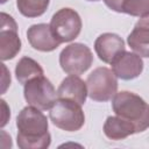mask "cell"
<instances>
[{
	"label": "cell",
	"instance_id": "obj_1",
	"mask_svg": "<svg viewBox=\"0 0 149 149\" xmlns=\"http://www.w3.org/2000/svg\"><path fill=\"white\" fill-rule=\"evenodd\" d=\"M16 142L21 149H45L51 143L48 119L41 109L27 106L16 116Z\"/></svg>",
	"mask_w": 149,
	"mask_h": 149
},
{
	"label": "cell",
	"instance_id": "obj_2",
	"mask_svg": "<svg viewBox=\"0 0 149 149\" xmlns=\"http://www.w3.org/2000/svg\"><path fill=\"white\" fill-rule=\"evenodd\" d=\"M113 112L121 119L133 123L135 134L149 128V104L140 95L129 92H116L112 100Z\"/></svg>",
	"mask_w": 149,
	"mask_h": 149
},
{
	"label": "cell",
	"instance_id": "obj_3",
	"mask_svg": "<svg viewBox=\"0 0 149 149\" xmlns=\"http://www.w3.org/2000/svg\"><path fill=\"white\" fill-rule=\"evenodd\" d=\"M51 122L65 132H77L85 123V114L78 102L58 98L49 112Z\"/></svg>",
	"mask_w": 149,
	"mask_h": 149
},
{
	"label": "cell",
	"instance_id": "obj_4",
	"mask_svg": "<svg viewBox=\"0 0 149 149\" xmlns=\"http://www.w3.org/2000/svg\"><path fill=\"white\" fill-rule=\"evenodd\" d=\"M87 94L94 101L105 102L116 94L118 77L114 72L105 66L94 69L86 79Z\"/></svg>",
	"mask_w": 149,
	"mask_h": 149
},
{
	"label": "cell",
	"instance_id": "obj_5",
	"mask_svg": "<svg viewBox=\"0 0 149 149\" xmlns=\"http://www.w3.org/2000/svg\"><path fill=\"white\" fill-rule=\"evenodd\" d=\"M93 63L91 49L83 43H71L59 54V65L68 74L79 76L86 72Z\"/></svg>",
	"mask_w": 149,
	"mask_h": 149
},
{
	"label": "cell",
	"instance_id": "obj_6",
	"mask_svg": "<svg viewBox=\"0 0 149 149\" xmlns=\"http://www.w3.org/2000/svg\"><path fill=\"white\" fill-rule=\"evenodd\" d=\"M23 86V95L28 105L41 111L50 109L57 100V91L51 81L44 76L33 78Z\"/></svg>",
	"mask_w": 149,
	"mask_h": 149
},
{
	"label": "cell",
	"instance_id": "obj_7",
	"mask_svg": "<svg viewBox=\"0 0 149 149\" xmlns=\"http://www.w3.org/2000/svg\"><path fill=\"white\" fill-rule=\"evenodd\" d=\"M81 27L83 23L79 14L69 7L57 10L50 21V28L61 43L71 42L77 38L81 31Z\"/></svg>",
	"mask_w": 149,
	"mask_h": 149
},
{
	"label": "cell",
	"instance_id": "obj_8",
	"mask_svg": "<svg viewBox=\"0 0 149 149\" xmlns=\"http://www.w3.org/2000/svg\"><path fill=\"white\" fill-rule=\"evenodd\" d=\"M21 50V40L17 34V24L15 20L1 13V29H0V57L2 61L13 59Z\"/></svg>",
	"mask_w": 149,
	"mask_h": 149
},
{
	"label": "cell",
	"instance_id": "obj_9",
	"mask_svg": "<svg viewBox=\"0 0 149 149\" xmlns=\"http://www.w3.org/2000/svg\"><path fill=\"white\" fill-rule=\"evenodd\" d=\"M112 71L122 80H132L137 78L143 71V61L136 52L123 51L112 63Z\"/></svg>",
	"mask_w": 149,
	"mask_h": 149
},
{
	"label": "cell",
	"instance_id": "obj_10",
	"mask_svg": "<svg viewBox=\"0 0 149 149\" xmlns=\"http://www.w3.org/2000/svg\"><path fill=\"white\" fill-rule=\"evenodd\" d=\"M125 41L118 34L104 33L99 35L94 42V50L97 56L104 63L111 64L125 49Z\"/></svg>",
	"mask_w": 149,
	"mask_h": 149
},
{
	"label": "cell",
	"instance_id": "obj_11",
	"mask_svg": "<svg viewBox=\"0 0 149 149\" xmlns=\"http://www.w3.org/2000/svg\"><path fill=\"white\" fill-rule=\"evenodd\" d=\"M27 38L29 44L38 51L50 52L56 50L61 42L55 37L50 24L47 23H37L33 24L27 30Z\"/></svg>",
	"mask_w": 149,
	"mask_h": 149
},
{
	"label": "cell",
	"instance_id": "obj_12",
	"mask_svg": "<svg viewBox=\"0 0 149 149\" xmlns=\"http://www.w3.org/2000/svg\"><path fill=\"white\" fill-rule=\"evenodd\" d=\"M86 83L79 78V76L70 74L64 78L57 88V97L63 99H70L79 105H84L87 97Z\"/></svg>",
	"mask_w": 149,
	"mask_h": 149
},
{
	"label": "cell",
	"instance_id": "obj_13",
	"mask_svg": "<svg viewBox=\"0 0 149 149\" xmlns=\"http://www.w3.org/2000/svg\"><path fill=\"white\" fill-rule=\"evenodd\" d=\"M130 49L141 57H149V16L141 17L127 37Z\"/></svg>",
	"mask_w": 149,
	"mask_h": 149
},
{
	"label": "cell",
	"instance_id": "obj_14",
	"mask_svg": "<svg viewBox=\"0 0 149 149\" xmlns=\"http://www.w3.org/2000/svg\"><path fill=\"white\" fill-rule=\"evenodd\" d=\"M104 134L113 141L125 140L126 137L135 134L133 123L121 119L120 116H108L104 123Z\"/></svg>",
	"mask_w": 149,
	"mask_h": 149
},
{
	"label": "cell",
	"instance_id": "obj_15",
	"mask_svg": "<svg viewBox=\"0 0 149 149\" xmlns=\"http://www.w3.org/2000/svg\"><path fill=\"white\" fill-rule=\"evenodd\" d=\"M43 74L44 72H43L42 66L35 59L28 56L22 57L15 66V77L17 81L22 85L28 83L30 79L38 77V76H43Z\"/></svg>",
	"mask_w": 149,
	"mask_h": 149
},
{
	"label": "cell",
	"instance_id": "obj_16",
	"mask_svg": "<svg viewBox=\"0 0 149 149\" xmlns=\"http://www.w3.org/2000/svg\"><path fill=\"white\" fill-rule=\"evenodd\" d=\"M50 0H16L19 12L26 17H37L45 13Z\"/></svg>",
	"mask_w": 149,
	"mask_h": 149
},
{
	"label": "cell",
	"instance_id": "obj_17",
	"mask_svg": "<svg viewBox=\"0 0 149 149\" xmlns=\"http://www.w3.org/2000/svg\"><path fill=\"white\" fill-rule=\"evenodd\" d=\"M122 13L140 19L149 16V0H125Z\"/></svg>",
	"mask_w": 149,
	"mask_h": 149
},
{
	"label": "cell",
	"instance_id": "obj_18",
	"mask_svg": "<svg viewBox=\"0 0 149 149\" xmlns=\"http://www.w3.org/2000/svg\"><path fill=\"white\" fill-rule=\"evenodd\" d=\"M102 1L109 9L116 13H122V6H123L125 0H102Z\"/></svg>",
	"mask_w": 149,
	"mask_h": 149
},
{
	"label": "cell",
	"instance_id": "obj_19",
	"mask_svg": "<svg viewBox=\"0 0 149 149\" xmlns=\"http://www.w3.org/2000/svg\"><path fill=\"white\" fill-rule=\"evenodd\" d=\"M6 1H7V0H1V3H5Z\"/></svg>",
	"mask_w": 149,
	"mask_h": 149
},
{
	"label": "cell",
	"instance_id": "obj_20",
	"mask_svg": "<svg viewBox=\"0 0 149 149\" xmlns=\"http://www.w3.org/2000/svg\"><path fill=\"white\" fill-rule=\"evenodd\" d=\"M87 1H99V0H87Z\"/></svg>",
	"mask_w": 149,
	"mask_h": 149
}]
</instances>
